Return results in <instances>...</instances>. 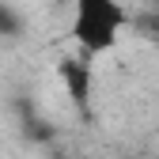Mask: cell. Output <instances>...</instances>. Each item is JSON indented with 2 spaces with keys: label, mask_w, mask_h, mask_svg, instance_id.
<instances>
[{
  "label": "cell",
  "mask_w": 159,
  "mask_h": 159,
  "mask_svg": "<svg viewBox=\"0 0 159 159\" xmlns=\"http://www.w3.org/2000/svg\"><path fill=\"white\" fill-rule=\"evenodd\" d=\"M136 30L159 42V8H148V11H140V15H136Z\"/></svg>",
  "instance_id": "cell-3"
},
{
  "label": "cell",
  "mask_w": 159,
  "mask_h": 159,
  "mask_svg": "<svg viewBox=\"0 0 159 159\" xmlns=\"http://www.w3.org/2000/svg\"><path fill=\"white\" fill-rule=\"evenodd\" d=\"M15 27H19V23H15V15H11L4 4H0V34H11Z\"/></svg>",
  "instance_id": "cell-4"
},
{
  "label": "cell",
  "mask_w": 159,
  "mask_h": 159,
  "mask_svg": "<svg viewBox=\"0 0 159 159\" xmlns=\"http://www.w3.org/2000/svg\"><path fill=\"white\" fill-rule=\"evenodd\" d=\"M125 27L129 11L121 8V0H76L72 8V38L87 57L110 53Z\"/></svg>",
  "instance_id": "cell-1"
},
{
  "label": "cell",
  "mask_w": 159,
  "mask_h": 159,
  "mask_svg": "<svg viewBox=\"0 0 159 159\" xmlns=\"http://www.w3.org/2000/svg\"><path fill=\"white\" fill-rule=\"evenodd\" d=\"M61 84L72 98V106H80V110L91 106V68L84 57H65L61 61Z\"/></svg>",
  "instance_id": "cell-2"
}]
</instances>
